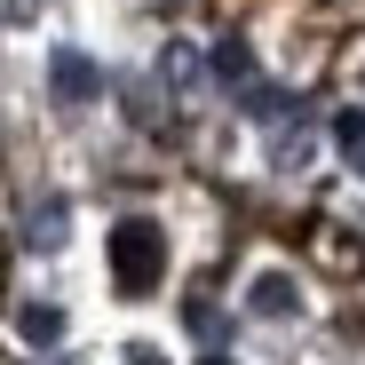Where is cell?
Returning a JSON list of instances; mask_svg holds the SVG:
<instances>
[{
  "mask_svg": "<svg viewBox=\"0 0 365 365\" xmlns=\"http://www.w3.org/2000/svg\"><path fill=\"white\" fill-rule=\"evenodd\" d=\"M111 278H119V294H151L167 278V230L151 215L111 222Z\"/></svg>",
  "mask_w": 365,
  "mask_h": 365,
  "instance_id": "6da1fadb",
  "label": "cell"
},
{
  "mask_svg": "<svg viewBox=\"0 0 365 365\" xmlns=\"http://www.w3.org/2000/svg\"><path fill=\"white\" fill-rule=\"evenodd\" d=\"M103 88H111V80H103V64H96L88 48H56V56H48V96L64 103V111H80V103H96Z\"/></svg>",
  "mask_w": 365,
  "mask_h": 365,
  "instance_id": "7a4b0ae2",
  "label": "cell"
},
{
  "mask_svg": "<svg viewBox=\"0 0 365 365\" xmlns=\"http://www.w3.org/2000/svg\"><path fill=\"white\" fill-rule=\"evenodd\" d=\"M16 238H24V255H64V238H72V199H32L16 215Z\"/></svg>",
  "mask_w": 365,
  "mask_h": 365,
  "instance_id": "3957f363",
  "label": "cell"
},
{
  "mask_svg": "<svg viewBox=\"0 0 365 365\" xmlns=\"http://www.w3.org/2000/svg\"><path fill=\"white\" fill-rule=\"evenodd\" d=\"M247 318H270V326L302 318V278H294V270H255V286H247Z\"/></svg>",
  "mask_w": 365,
  "mask_h": 365,
  "instance_id": "277c9868",
  "label": "cell"
},
{
  "mask_svg": "<svg viewBox=\"0 0 365 365\" xmlns=\"http://www.w3.org/2000/svg\"><path fill=\"white\" fill-rule=\"evenodd\" d=\"M151 72H159V88H167V96H191V88H199V72H215V64H199V48H191V40H167Z\"/></svg>",
  "mask_w": 365,
  "mask_h": 365,
  "instance_id": "5b68a950",
  "label": "cell"
},
{
  "mask_svg": "<svg viewBox=\"0 0 365 365\" xmlns=\"http://www.w3.org/2000/svg\"><path fill=\"white\" fill-rule=\"evenodd\" d=\"M16 341L24 349H56L64 341V310L56 302H16Z\"/></svg>",
  "mask_w": 365,
  "mask_h": 365,
  "instance_id": "8992f818",
  "label": "cell"
},
{
  "mask_svg": "<svg viewBox=\"0 0 365 365\" xmlns=\"http://www.w3.org/2000/svg\"><path fill=\"white\" fill-rule=\"evenodd\" d=\"M215 80H222L230 96H247V88H255V48H247V40H222V48H215Z\"/></svg>",
  "mask_w": 365,
  "mask_h": 365,
  "instance_id": "52a82bcc",
  "label": "cell"
},
{
  "mask_svg": "<svg viewBox=\"0 0 365 365\" xmlns=\"http://www.w3.org/2000/svg\"><path fill=\"white\" fill-rule=\"evenodd\" d=\"M270 167H278V175H294V167H310V128H302V119H286V128L270 135Z\"/></svg>",
  "mask_w": 365,
  "mask_h": 365,
  "instance_id": "ba28073f",
  "label": "cell"
},
{
  "mask_svg": "<svg viewBox=\"0 0 365 365\" xmlns=\"http://www.w3.org/2000/svg\"><path fill=\"white\" fill-rule=\"evenodd\" d=\"M334 151L365 175V111H334Z\"/></svg>",
  "mask_w": 365,
  "mask_h": 365,
  "instance_id": "9c48e42d",
  "label": "cell"
},
{
  "mask_svg": "<svg viewBox=\"0 0 365 365\" xmlns=\"http://www.w3.org/2000/svg\"><path fill=\"white\" fill-rule=\"evenodd\" d=\"M182 318H191V334H199V341H222V310H215V302H191Z\"/></svg>",
  "mask_w": 365,
  "mask_h": 365,
  "instance_id": "30bf717a",
  "label": "cell"
},
{
  "mask_svg": "<svg viewBox=\"0 0 365 365\" xmlns=\"http://www.w3.org/2000/svg\"><path fill=\"white\" fill-rule=\"evenodd\" d=\"M128 365H167V357H159L151 341H128Z\"/></svg>",
  "mask_w": 365,
  "mask_h": 365,
  "instance_id": "8fae6325",
  "label": "cell"
},
{
  "mask_svg": "<svg viewBox=\"0 0 365 365\" xmlns=\"http://www.w3.org/2000/svg\"><path fill=\"white\" fill-rule=\"evenodd\" d=\"M199 365H238V357H222V349H207V357H199Z\"/></svg>",
  "mask_w": 365,
  "mask_h": 365,
  "instance_id": "7c38bea8",
  "label": "cell"
},
{
  "mask_svg": "<svg viewBox=\"0 0 365 365\" xmlns=\"http://www.w3.org/2000/svg\"><path fill=\"white\" fill-rule=\"evenodd\" d=\"M48 365H80V357H48Z\"/></svg>",
  "mask_w": 365,
  "mask_h": 365,
  "instance_id": "4fadbf2b",
  "label": "cell"
}]
</instances>
